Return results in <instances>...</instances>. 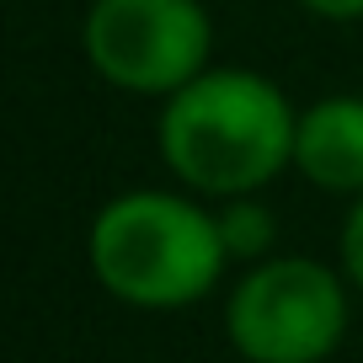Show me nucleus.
Here are the masks:
<instances>
[{"label": "nucleus", "mask_w": 363, "mask_h": 363, "mask_svg": "<svg viewBox=\"0 0 363 363\" xmlns=\"http://www.w3.org/2000/svg\"><path fill=\"white\" fill-rule=\"evenodd\" d=\"M337 267L352 284V294L363 299V193L347 198V214H342V230H337Z\"/></svg>", "instance_id": "0eeeda50"}, {"label": "nucleus", "mask_w": 363, "mask_h": 363, "mask_svg": "<svg viewBox=\"0 0 363 363\" xmlns=\"http://www.w3.org/2000/svg\"><path fill=\"white\" fill-rule=\"evenodd\" d=\"M86 267L107 299L171 315L214 294L230 251L208 198L187 187H123L86 219Z\"/></svg>", "instance_id": "f03ea898"}, {"label": "nucleus", "mask_w": 363, "mask_h": 363, "mask_svg": "<svg viewBox=\"0 0 363 363\" xmlns=\"http://www.w3.org/2000/svg\"><path fill=\"white\" fill-rule=\"evenodd\" d=\"M214 219H219V240L230 251V267H251V262L272 257L278 251V219L272 208L262 203V193H240V198H219L214 203Z\"/></svg>", "instance_id": "423d86ee"}, {"label": "nucleus", "mask_w": 363, "mask_h": 363, "mask_svg": "<svg viewBox=\"0 0 363 363\" xmlns=\"http://www.w3.org/2000/svg\"><path fill=\"white\" fill-rule=\"evenodd\" d=\"M299 11L315 16V22H331V27H352V22H363V0H299Z\"/></svg>", "instance_id": "6e6552de"}, {"label": "nucleus", "mask_w": 363, "mask_h": 363, "mask_svg": "<svg viewBox=\"0 0 363 363\" xmlns=\"http://www.w3.org/2000/svg\"><path fill=\"white\" fill-rule=\"evenodd\" d=\"M299 107L272 75L246 65H208L155 113V155L177 187L208 198L262 193L294 171Z\"/></svg>", "instance_id": "f257e3e1"}, {"label": "nucleus", "mask_w": 363, "mask_h": 363, "mask_svg": "<svg viewBox=\"0 0 363 363\" xmlns=\"http://www.w3.org/2000/svg\"><path fill=\"white\" fill-rule=\"evenodd\" d=\"M294 171L331 198L363 193V91H331L299 107Z\"/></svg>", "instance_id": "39448f33"}, {"label": "nucleus", "mask_w": 363, "mask_h": 363, "mask_svg": "<svg viewBox=\"0 0 363 363\" xmlns=\"http://www.w3.org/2000/svg\"><path fill=\"white\" fill-rule=\"evenodd\" d=\"M80 54L102 86L166 102L214 65V16L203 0H91Z\"/></svg>", "instance_id": "20e7f679"}, {"label": "nucleus", "mask_w": 363, "mask_h": 363, "mask_svg": "<svg viewBox=\"0 0 363 363\" xmlns=\"http://www.w3.org/2000/svg\"><path fill=\"white\" fill-rule=\"evenodd\" d=\"M219 320L240 363H331L352 326V284L320 257L272 251L240 267Z\"/></svg>", "instance_id": "7ed1b4c3"}]
</instances>
